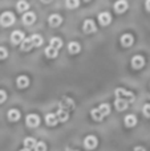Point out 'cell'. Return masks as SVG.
Listing matches in <instances>:
<instances>
[{"label":"cell","instance_id":"3","mask_svg":"<svg viewBox=\"0 0 150 151\" xmlns=\"http://www.w3.org/2000/svg\"><path fill=\"white\" fill-rule=\"evenodd\" d=\"M25 123L28 127H37V126L40 125V118L39 115L36 114H28L27 115V119H25Z\"/></svg>","mask_w":150,"mask_h":151},{"label":"cell","instance_id":"25","mask_svg":"<svg viewBox=\"0 0 150 151\" xmlns=\"http://www.w3.org/2000/svg\"><path fill=\"white\" fill-rule=\"evenodd\" d=\"M97 109H98V111L101 113V115H102V117H106V115L110 113V106H109L108 104H101Z\"/></svg>","mask_w":150,"mask_h":151},{"label":"cell","instance_id":"15","mask_svg":"<svg viewBox=\"0 0 150 151\" xmlns=\"http://www.w3.org/2000/svg\"><path fill=\"white\" fill-rule=\"evenodd\" d=\"M7 117H8V119H9V121L16 122V121L20 119V111H19V110H16V109H11L9 111H8Z\"/></svg>","mask_w":150,"mask_h":151},{"label":"cell","instance_id":"16","mask_svg":"<svg viewBox=\"0 0 150 151\" xmlns=\"http://www.w3.org/2000/svg\"><path fill=\"white\" fill-rule=\"evenodd\" d=\"M16 83H17V88L24 89L29 85V80L25 76H20V77H17V80H16Z\"/></svg>","mask_w":150,"mask_h":151},{"label":"cell","instance_id":"20","mask_svg":"<svg viewBox=\"0 0 150 151\" xmlns=\"http://www.w3.org/2000/svg\"><path fill=\"white\" fill-rule=\"evenodd\" d=\"M80 49H81V47H80L79 42H76V41L69 42V45H68V50H69V53H72V55H76V53H79V52H80Z\"/></svg>","mask_w":150,"mask_h":151},{"label":"cell","instance_id":"6","mask_svg":"<svg viewBox=\"0 0 150 151\" xmlns=\"http://www.w3.org/2000/svg\"><path fill=\"white\" fill-rule=\"evenodd\" d=\"M144 65H145V58H144L142 56L137 55L132 58V66L134 69H141Z\"/></svg>","mask_w":150,"mask_h":151},{"label":"cell","instance_id":"1","mask_svg":"<svg viewBox=\"0 0 150 151\" xmlns=\"http://www.w3.org/2000/svg\"><path fill=\"white\" fill-rule=\"evenodd\" d=\"M116 96L117 98H121V99H125V101H128L130 104V102H134V94L132 93V91H128L125 90V89L122 88H118L116 89Z\"/></svg>","mask_w":150,"mask_h":151},{"label":"cell","instance_id":"7","mask_svg":"<svg viewBox=\"0 0 150 151\" xmlns=\"http://www.w3.org/2000/svg\"><path fill=\"white\" fill-rule=\"evenodd\" d=\"M82 29H84L85 33H93V32H96V24L93 20H90V19H88V20L84 21V25H82Z\"/></svg>","mask_w":150,"mask_h":151},{"label":"cell","instance_id":"14","mask_svg":"<svg viewBox=\"0 0 150 151\" xmlns=\"http://www.w3.org/2000/svg\"><path fill=\"white\" fill-rule=\"evenodd\" d=\"M133 41H134V39H133L132 35L125 33V35H122L121 36V44L124 45V47H132Z\"/></svg>","mask_w":150,"mask_h":151},{"label":"cell","instance_id":"8","mask_svg":"<svg viewBox=\"0 0 150 151\" xmlns=\"http://www.w3.org/2000/svg\"><path fill=\"white\" fill-rule=\"evenodd\" d=\"M61 21H63V17H61L60 15H57V13L50 15L49 17H48V23H49L50 27H58L61 24Z\"/></svg>","mask_w":150,"mask_h":151},{"label":"cell","instance_id":"12","mask_svg":"<svg viewBox=\"0 0 150 151\" xmlns=\"http://www.w3.org/2000/svg\"><path fill=\"white\" fill-rule=\"evenodd\" d=\"M45 122H47L48 126H56L58 122V118L56 114H52V113H48L47 115H45Z\"/></svg>","mask_w":150,"mask_h":151},{"label":"cell","instance_id":"13","mask_svg":"<svg viewBox=\"0 0 150 151\" xmlns=\"http://www.w3.org/2000/svg\"><path fill=\"white\" fill-rule=\"evenodd\" d=\"M114 106L118 111H122V110H126L128 106H129V102L125 101V99H121V98H117L116 102H114Z\"/></svg>","mask_w":150,"mask_h":151},{"label":"cell","instance_id":"24","mask_svg":"<svg viewBox=\"0 0 150 151\" xmlns=\"http://www.w3.org/2000/svg\"><path fill=\"white\" fill-rule=\"evenodd\" d=\"M45 56H47L48 58H55V57H57V55H58V50H56L55 48H52V47H48V48H45Z\"/></svg>","mask_w":150,"mask_h":151},{"label":"cell","instance_id":"23","mask_svg":"<svg viewBox=\"0 0 150 151\" xmlns=\"http://www.w3.org/2000/svg\"><path fill=\"white\" fill-rule=\"evenodd\" d=\"M31 41L33 47H41L43 45V37L40 35H32L31 36Z\"/></svg>","mask_w":150,"mask_h":151},{"label":"cell","instance_id":"31","mask_svg":"<svg viewBox=\"0 0 150 151\" xmlns=\"http://www.w3.org/2000/svg\"><path fill=\"white\" fill-rule=\"evenodd\" d=\"M8 57V50L4 47H0V60H4Z\"/></svg>","mask_w":150,"mask_h":151},{"label":"cell","instance_id":"18","mask_svg":"<svg viewBox=\"0 0 150 151\" xmlns=\"http://www.w3.org/2000/svg\"><path fill=\"white\" fill-rule=\"evenodd\" d=\"M56 115H57L58 121H61V122H65V121H68V118H69V113H68V110H64V109H61V107L57 110Z\"/></svg>","mask_w":150,"mask_h":151},{"label":"cell","instance_id":"19","mask_svg":"<svg viewBox=\"0 0 150 151\" xmlns=\"http://www.w3.org/2000/svg\"><path fill=\"white\" fill-rule=\"evenodd\" d=\"M49 42H50V44H49V47L55 48L56 50H58L61 47H63V40H61L60 37H52Z\"/></svg>","mask_w":150,"mask_h":151},{"label":"cell","instance_id":"11","mask_svg":"<svg viewBox=\"0 0 150 151\" xmlns=\"http://www.w3.org/2000/svg\"><path fill=\"white\" fill-rule=\"evenodd\" d=\"M35 20H36V15H35L33 12H27V13H24V16H23V23L25 24V25H31V24H33Z\"/></svg>","mask_w":150,"mask_h":151},{"label":"cell","instance_id":"30","mask_svg":"<svg viewBox=\"0 0 150 151\" xmlns=\"http://www.w3.org/2000/svg\"><path fill=\"white\" fill-rule=\"evenodd\" d=\"M142 113H144V115H145V117L150 118V104H145V105H144Z\"/></svg>","mask_w":150,"mask_h":151},{"label":"cell","instance_id":"26","mask_svg":"<svg viewBox=\"0 0 150 151\" xmlns=\"http://www.w3.org/2000/svg\"><path fill=\"white\" fill-rule=\"evenodd\" d=\"M20 48H21V50H31L32 48H33L32 41H31V37H28V39L24 40V41L20 44Z\"/></svg>","mask_w":150,"mask_h":151},{"label":"cell","instance_id":"4","mask_svg":"<svg viewBox=\"0 0 150 151\" xmlns=\"http://www.w3.org/2000/svg\"><path fill=\"white\" fill-rule=\"evenodd\" d=\"M97 145H98V141H97V138H96L94 135H88L87 138H85V141H84V146H85V149H88V150L96 149Z\"/></svg>","mask_w":150,"mask_h":151},{"label":"cell","instance_id":"32","mask_svg":"<svg viewBox=\"0 0 150 151\" xmlns=\"http://www.w3.org/2000/svg\"><path fill=\"white\" fill-rule=\"evenodd\" d=\"M5 99H7V93L4 90H0V104H3Z\"/></svg>","mask_w":150,"mask_h":151},{"label":"cell","instance_id":"2","mask_svg":"<svg viewBox=\"0 0 150 151\" xmlns=\"http://www.w3.org/2000/svg\"><path fill=\"white\" fill-rule=\"evenodd\" d=\"M15 23V15L12 12H4L0 16V25L1 27H9Z\"/></svg>","mask_w":150,"mask_h":151},{"label":"cell","instance_id":"27","mask_svg":"<svg viewBox=\"0 0 150 151\" xmlns=\"http://www.w3.org/2000/svg\"><path fill=\"white\" fill-rule=\"evenodd\" d=\"M16 8H17L19 12H24V11H27L29 8V4L27 1H19L16 4Z\"/></svg>","mask_w":150,"mask_h":151},{"label":"cell","instance_id":"10","mask_svg":"<svg viewBox=\"0 0 150 151\" xmlns=\"http://www.w3.org/2000/svg\"><path fill=\"white\" fill-rule=\"evenodd\" d=\"M114 9L117 13H124L128 9V3L125 0H120V1L114 3Z\"/></svg>","mask_w":150,"mask_h":151},{"label":"cell","instance_id":"28","mask_svg":"<svg viewBox=\"0 0 150 151\" xmlns=\"http://www.w3.org/2000/svg\"><path fill=\"white\" fill-rule=\"evenodd\" d=\"M35 151H47V145L44 142H37L35 146Z\"/></svg>","mask_w":150,"mask_h":151},{"label":"cell","instance_id":"22","mask_svg":"<svg viewBox=\"0 0 150 151\" xmlns=\"http://www.w3.org/2000/svg\"><path fill=\"white\" fill-rule=\"evenodd\" d=\"M36 143H37V142L35 141V138H32V137H28V138L24 139V147H25L27 150H29V149H35Z\"/></svg>","mask_w":150,"mask_h":151},{"label":"cell","instance_id":"9","mask_svg":"<svg viewBox=\"0 0 150 151\" xmlns=\"http://www.w3.org/2000/svg\"><path fill=\"white\" fill-rule=\"evenodd\" d=\"M98 21H100L101 25H108L112 21V16L109 15V12H101L98 15Z\"/></svg>","mask_w":150,"mask_h":151},{"label":"cell","instance_id":"35","mask_svg":"<svg viewBox=\"0 0 150 151\" xmlns=\"http://www.w3.org/2000/svg\"><path fill=\"white\" fill-rule=\"evenodd\" d=\"M20 151H29V150H27V149H23V150H20Z\"/></svg>","mask_w":150,"mask_h":151},{"label":"cell","instance_id":"33","mask_svg":"<svg viewBox=\"0 0 150 151\" xmlns=\"http://www.w3.org/2000/svg\"><path fill=\"white\" fill-rule=\"evenodd\" d=\"M134 151H146V150L142 146H137V147H134Z\"/></svg>","mask_w":150,"mask_h":151},{"label":"cell","instance_id":"5","mask_svg":"<svg viewBox=\"0 0 150 151\" xmlns=\"http://www.w3.org/2000/svg\"><path fill=\"white\" fill-rule=\"evenodd\" d=\"M25 40V36H24V32L21 31H13L12 35H11V42L12 44H19V42H23Z\"/></svg>","mask_w":150,"mask_h":151},{"label":"cell","instance_id":"29","mask_svg":"<svg viewBox=\"0 0 150 151\" xmlns=\"http://www.w3.org/2000/svg\"><path fill=\"white\" fill-rule=\"evenodd\" d=\"M79 4L80 3L77 1V0H68V1H66V7L72 8V9H73V8H77L79 7Z\"/></svg>","mask_w":150,"mask_h":151},{"label":"cell","instance_id":"17","mask_svg":"<svg viewBox=\"0 0 150 151\" xmlns=\"http://www.w3.org/2000/svg\"><path fill=\"white\" fill-rule=\"evenodd\" d=\"M125 125L128 126V127H133V126H136L137 125V117L136 115H133V114H129V115H126L125 117Z\"/></svg>","mask_w":150,"mask_h":151},{"label":"cell","instance_id":"21","mask_svg":"<svg viewBox=\"0 0 150 151\" xmlns=\"http://www.w3.org/2000/svg\"><path fill=\"white\" fill-rule=\"evenodd\" d=\"M73 105H74V102L72 101L71 98H64L63 99V102L60 104V107L61 109H64V110H68V109H73Z\"/></svg>","mask_w":150,"mask_h":151},{"label":"cell","instance_id":"34","mask_svg":"<svg viewBox=\"0 0 150 151\" xmlns=\"http://www.w3.org/2000/svg\"><path fill=\"white\" fill-rule=\"evenodd\" d=\"M145 7H146V9H148V11H150V0H148V1H146Z\"/></svg>","mask_w":150,"mask_h":151}]
</instances>
